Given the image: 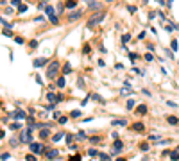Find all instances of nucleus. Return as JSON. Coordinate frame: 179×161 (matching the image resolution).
Masks as SVG:
<instances>
[{
    "mask_svg": "<svg viewBox=\"0 0 179 161\" xmlns=\"http://www.w3.org/2000/svg\"><path fill=\"white\" fill-rule=\"evenodd\" d=\"M59 68H61L59 61H52V63L48 64V68H47V77H48L50 80L56 79V77H58V72H59Z\"/></svg>",
    "mask_w": 179,
    "mask_h": 161,
    "instance_id": "nucleus-1",
    "label": "nucleus"
},
{
    "mask_svg": "<svg viewBox=\"0 0 179 161\" xmlns=\"http://www.w3.org/2000/svg\"><path fill=\"white\" fill-rule=\"evenodd\" d=\"M104 16H106V13H104V11H99L97 15H93V16L90 18V21H88V27H90V29H91V27H95L97 23H100V21H102V18H104Z\"/></svg>",
    "mask_w": 179,
    "mask_h": 161,
    "instance_id": "nucleus-2",
    "label": "nucleus"
},
{
    "mask_svg": "<svg viewBox=\"0 0 179 161\" xmlns=\"http://www.w3.org/2000/svg\"><path fill=\"white\" fill-rule=\"evenodd\" d=\"M31 152H32V154H36V156H38V154H41V152H43L41 143H31Z\"/></svg>",
    "mask_w": 179,
    "mask_h": 161,
    "instance_id": "nucleus-3",
    "label": "nucleus"
},
{
    "mask_svg": "<svg viewBox=\"0 0 179 161\" xmlns=\"http://www.w3.org/2000/svg\"><path fill=\"white\" fill-rule=\"evenodd\" d=\"M20 141H22V143H32V136H31V133L27 131V133L20 134Z\"/></svg>",
    "mask_w": 179,
    "mask_h": 161,
    "instance_id": "nucleus-4",
    "label": "nucleus"
},
{
    "mask_svg": "<svg viewBox=\"0 0 179 161\" xmlns=\"http://www.w3.org/2000/svg\"><path fill=\"white\" fill-rule=\"evenodd\" d=\"M9 117H13V118H16V120H25V113H23L22 109H18V111H15V113H11Z\"/></svg>",
    "mask_w": 179,
    "mask_h": 161,
    "instance_id": "nucleus-5",
    "label": "nucleus"
},
{
    "mask_svg": "<svg viewBox=\"0 0 179 161\" xmlns=\"http://www.w3.org/2000/svg\"><path fill=\"white\" fill-rule=\"evenodd\" d=\"M45 63H48V61L45 59V58H38V59L32 61V64H34V68H40V66H43Z\"/></svg>",
    "mask_w": 179,
    "mask_h": 161,
    "instance_id": "nucleus-6",
    "label": "nucleus"
},
{
    "mask_svg": "<svg viewBox=\"0 0 179 161\" xmlns=\"http://www.w3.org/2000/svg\"><path fill=\"white\" fill-rule=\"evenodd\" d=\"M81 16H82V13H81V11H74V13L68 16V21H75V20H79Z\"/></svg>",
    "mask_w": 179,
    "mask_h": 161,
    "instance_id": "nucleus-7",
    "label": "nucleus"
},
{
    "mask_svg": "<svg viewBox=\"0 0 179 161\" xmlns=\"http://www.w3.org/2000/svg\"><path fill=\"white\" fill-rule=\"evenodd\" d=\"M88 7H90V9H93V11H99L100 4L97 2V0H90V2H88Z\"/></svg>",
    "mask_w": 179,
    "mask_h": 161,
    "instance_id": "nucleus-8",
    "label": "nucleus"
},
{
    "mask_svg": "<svg viewBox=\"0 0 179 161\" xmlns=\"http://www.w3.org/2000/svg\"><path fill=\"white\" fill-rule=\"evenodd\" d=\"M58 156H59V152H58L56 149H54V150H48V152H47V158H48V159H56Z\"/></svg>",
    "mask_w": 179,
    "mask_h": 161,
    "instance_id": "nucleus-9",
    "label": "nucleus"
},
{
    "mask_svg": "<svg viewBox=\"0 0 179 161\" xmlns=\"http://www.w3.org/2000/svg\"><path fill=\"white\" fill-rule=\"evenodd\" d=\"M50 136V131H48V127H43L40 131V138H48Z\"/></svg>",
    "mask_w": 179,
    "mask_h": 161,
    "instance_id": "nucleus-10",
    "label": "nucleus"
},
{
    "mask_svg": "<svg viewBox=\"0 0 179 161\" xmlns=\"http://www.w3.org/2000/svg\"><path fill=\"white\" fill-rule=\"evenodd\" d=\"M122 149H124V143L120 140H115V152H120Z\"/></svg>",
    "mask_w": 179,
    "mask_h": 161,
    "instance_id": "nucleus-11",
    "label": "nucleus"
},
{
    "mask_svg": "<svg viewBox=\"0 0 179 161\" xmlns=\"http://www.w3.org/2000/svg\"><path fill=\"white\" fill-rule=\"evenodd\" d=\"M65 5H66L68 9H74V7L77 5V2H75V0H66V4H65Z\"/></svg>",
    "mask_w": 179,
    "mask_h": 161,
    "instance_id": "nucleus-12",
    "label": "nucleus"
},
{
    "mask_svg": "<svg viewBox=\"0 0 179 161\" xmlns=\"http://www.w3.org/2000/svg\"><path fill=\"white\" fill-rule=\"evenodd\" d=\"M167 120H168V123H170V125H176V123L179 122V118H177V117H168Z\"/></svg>",
    "mask_w": 179,
    "mask_h": 161,
    "instance_id": "nucleus-13",
    "label": "nucleus"
},
{
    "mask_svg": "<svg viewBox=\"0 0 179 161\" xmlns=\"http://www.w3.org/2000/svg\"><path fill=\"white\" fill-rule=\"evenodd\" d=\"M138 113H140V115H145V113H147V106H145V104L138 106Z\"/></svg>",
    "mask_w": 179,
    "mask_h": 161,
    "instance_id": "nucleus-14",
    "label": "nucleus"
},
{
    "mask_svg": "<svg viewBox=\"0 0 179 161\" xmlns=\"http://www.w3.org/2000/svg\"><path fill=\"white\" fill-rule=\"evenodd\" d=\"M113 125H127V120L122 118V120H113Z\"/></svg>",
    "mask_w": 179,
    "mask_h": 161,
    "instance_id": "nucleus-15",
    "label": "nucleus"
},
{
    "mask_svg": "<svg viewBox=\"0 0 179 161\" xmlns=\"http://www.w3.org/2000/svg\"><path fill=\"white\" fill-rule=\"evenodd\" d=\"M45 13H47L48 16H50V15H54V7H52V5H45Z\"/></svg>",
    "mask_w": 179,
    "mask_h": 161,
    "instance_id": "nucleus-16",
    "label": "nucleus"
},
{
    "mask_svg": "<svg viewBox=\"0 0 179 161\" xmlns=\"http://www.w3.org/2000/svg\"><path fill=\"white\" fill-rule=\"evenodd\" d=\"M65 84H66V79H65V77H59V79H58V86H59V88H63Z\"/></svg>",
    "mask_w": 179,
    "mask_h": 161,
    "instance_id": "nucleus-17",
    "label": "nucleus"
},
{
    "mask_svg": "<svg viewBox=\"0 0 179 161\" xmlns=\"http://www.w3.org/2000/svg\"><path fill=\"white\" fill-rule=\"evenodd\" d=\"M170 158H172V161H177L179 159V152H176V150L170 152Z\"/></svg>",
    "mask_w": 179,
    "mask_h": 161,
    "instance_id": "nucleus-18",
    "label": "nucleus"
},
{
    "mask_svg": "<svg viewBox=\"0 0 179 161\" xmlns=\"http://www.w3.org/2000/svg\"><path fill=\"white\" fill-rule=\"evenodd\" d=\"M70 117H74V118H77V117H81V111H79V109H74V111L70 113Z\"/></svg>",
    "mask_w": 179,
    "mask_h": 161,
    "instance_id": "nucleus-19",
    "label": "nucleus"
},
{
    "mask_svg": "<svg viewBox=\"0 0 179 161\" xmlns=\"http://www.w3.org/2000/svg\"><path fill=\"white\" fill-rule=\"evenodd\" d=\"M63 72H65V74H70V72H72V66L66 63V64H65V68H63Z\"/></svg>",
    "mask_w": 179,
    "mask_h": 161,
    "instance_id": "nucleus-20",
    "label": "nucleus"
},
{
    "mask_svg": "<svg viewBox=\"0 0 179 161\" xmlns=\"http://www.w3.org/2000/svg\"><path fill=\"white\" fill-rule=\"evenodd\" d=\"M170 47H172V50H179V48H177V40H172Z\"/></svg>",
    "mask_w": 179,
    "mask_h": 161,
    "instance_id": "nucleus-21",
    "label": "nucleus"
},
{
    "mask_svg": "<svg viewBox=\"0 0 179 161\" xmlns=\"http://www.w3.org/2000/svg\"><path fill=\"white\" fill-rule=\"evenodd\" d=\"M125 107H127V109H133V107H134V100H133V99L127 100V106H125Z\"/></svg>",
    "mask_w": 179,
    "mask_h": 161,
    "instance_id": "nucleus-22",
    "label": "nucleus"
},
{
    "mask_svg": "<svg viewBox=\"0 0 179 161\" xmlns=\"http://www.w3.org/2000/svg\"><path fill=\"white\" fill-rule=\"evenodd\" d=\"M91 99H93V100H99V102H104V99H102L100 95H97V93H95V95H91Z\"/></svg>",
    "mask_w": 179,
    "mask_h": 161,
    "instance_id": "nucleus-23",
    "label": "nucleus"
},
{
    "mask_svg": "<svg viewBox=\"0 0 179 161\" xmlns=\"http://www.w3.org/2000/svg\"><path fill=\"white\" fill-rule=\"evenodd\" d=\"M61 138H63V133H58V134H54V138H52V140H54V141H59Z\"/></svg>",
    "mask_w": 179,
    "mask_h": 161,
    "instance_id": "nucleus-24",
    "label": "nucleus"
},
{
    "mask_svg": "<svg viewBox=\"0 0 179 161\" xmlns=\"http://www.w3.org/2000/svg\"><path fill=\"white\" fill-rule=\"evenodd\" d=\"M15 41H16L18 45H23V43H25V40H23V38H20V36H16V38H15Z\"/></svg>",
    "mask_w": 179,
    "mask_h": 161,
    "instance_id": "nucleus-25",
    "label": "nucleus"
},
{
    "mask_svg": "<svg viewBox=\"0 0 179 161\" xmlns=\"http://www.w3.org/2000/svg\"><path fill=\"white\" fill-rule=\"evenodd\" d=\"M48 18H50V21H52V23H54V25H58V18H56V15H50V16H48Z\"/></svg>",
    "mask_w": 179,
    "mask_h": 161,
    "instance_id": "nucleus-26",
    "label": "nucleus"
},
{
    "mask_svg": "<svg viewBox=\"0 0 179 161\" xmlns=\"http://www.w3.org/2000/svg\"><path fill=\"white\" fill-rule=\"evenodd\" d=\"M129 40H131V34H124V36H122V41H124V43H127Z\"/></svg>",
    "mask_w": 179,
    "mask_h": 161,
    "instance_id": "nucleus-27",
    "label": "nucleus"
},
{
    "mask_svg": "<svg viewBox=\"0 0 179 161\" xmlns=\"http://www.w3.org/2000/svg\"><path fill=\"white\" fill-rule=\"evenodd\" d=\"M145 59L147 61H154V56H152L151 52H147V54H145Z\"/></svg>",
    "mask_w": 179,
    "mask_h": 161,
    "instance_id": "nucleus-28",
    "label": "nucleus"
},
{
    "mask_svg": "<svg viewBox=\"0 0 179 161\" xmlns=\"http://www.w3.org/2000/svg\"><path fill=\"white\" fill-rule=\"evenodd\" d=\"M25 159H27V161H36V158H34V154H27V156H25Z\"/></svg>",
    "mask_w": 179,
    "mask_h": 161,
    "instance_id": "nucleus-29",
    "label": "nucleus"
},
{
    "mask_svg": "<svg viewBox=\"0 0 179 161\" xmlns=\"http://www.w3.org/2000/svg\"><path fill=\"white\" fill-rule=\"evenodd\" d=\"M4 36H7V38H11V36H13V32H11L9 29H4Z\"/></svg>",
    "mask_w": 179,
    "mask_h": 161,
    "instance_id": "nucleus-30",
    "label": "nucleus"
},
{
    "mask_svg": "<svg viewBox=\"0 0 179 161\" xmlns=\"http://www.w3.org/2000/svg\"><path fill=\"white\" fill-rule=\"evenodd\" d=\"M29 47H31V48H36V47H38V41H36V40H32L31 43H29Z\"/></svg>",
    "mask_w": 179,
    "mask_h": 161,
    "instance_id": "nucleus-31",
    "label": "nucleus"
},
{
    "mask_svg": "<svg viewBox=\"0 0 179 161\" xmlns=\"http://www.w3.org/2000/svg\"><path fill=\"white\" fill-rule=\"evenodd\" d=\"M18 11H20V13H25V11H27V5H25V4H22L20 7H18Z\"/></svg>",
    "mask_w": 179,
    "mask_h": 161,
    "instance_id": "nucleus-32",
    "label": "nucleus"
},
{
    "mask_svg": "<svg viewBox=\"0 0 179 161\" xmlns=\"http://www.w3.org/2000/svg\"><path fill=\"white\" fill-rule=\"evenodd\" d=\"M134 129L136 131H143V123H134Z\"/></svg>",
    "mask_w": 179,
    "mask_h": 161,
    "instance_id": "nucleus-33",
    "label": "nucleus"
},
{
    "mask_svg": "<svg viewBox=\"0 0 179 161\" xmlns=\"http://www.w3.org/2000/svg\"><path fill=\"white\" fill-rule=\"evenodd\" d=\"M11 129H13V131H16V129H20V123H18V122H16V123H11Z\"/></svg>",
    "mask_w": 179,
    "mask_h": 161,
    "instance_id": "nucleus-34",
    "label": "nucleus"
},
{
    "mask_svg": "<svg viewBox=\"0 0 179 161\" xmlns=\"http://www.w3.org/2000/svg\"><path fill=\"white\" fill-rule=\"evenodd\" d=\"M88 154H90V156H97V154H99V152H97V150H95V149H90V150H88Z\"/></svg>",
    "mask_w": 179,
    "mask_h": 161,
    "instance_id": "nucleus-35",
    "label": "nucleus"
},
{
    "mask_svg": "<svg viewBox=\"0 0 179 161\" xmlns=\"http://www.w3.org/2000/svg\"><path fill=\"white\" fill-rule=\"evenodd\" d=\"M84 138H86V136H84V133L81 131L79 134H77V140H79V141H82V140H84Z\"/></svg>",
    "mask_w": 179,
    "mask_h": 161,
    "instance_id": "nucleus-36",
    "label": "nucleus"
},
{
    "mask_svg": "<svg viewBox=\"0 0 179 161\" xmlns=\"http://www.w3.org/2000/svg\"><path fill=\"white\" fill-rule=\"evenodd\" d=\"M167 106H170V107H177V104L172 102V100H167Z\"/></svg>",
    "mask_w": 179,
    "mask_h": 161,
    "instance_id": "nucleus-37",
    "label": "nucleus"
},
{
    "mask_svg": "<svg viewBox=\"0 0 179 161\" xmlns=\"http://www.w3.org/2000/svg\"><path fill=\"white\" fill-rule=\"evenodd\" d=\"M100 159L102 161H109V156H108V154H100Z\"/></svg>",
    "mask_w": 179,
    "mask_h": 161,
    "instance_id": "nucleus-38",
    "label": "nucleus"
},
{
    "mask_svg": "<svg viewBox=\"0 0 179 161\" xmlns=\"http://www.w3.org/2000/svg\"><path fill=\"white\" fill-rule=\"evenodd\" d=\"M127 11H129V13H136V7H134V5H129Z\"/></svg>",
    "mask_w": 179,
    "mask_h": 161,
    "instance_id": "nucleus-39",
    "label": "nucleus"
},
{
    "mask_svg": "<svg viewBox=\"0 0 179 161\" xmlns=\"http://www.w3.org/2000/svg\"><path fill=\"white\" fill-rule=\"evenodd\" d=\"M11 4H13V5H18V7L22 5V2H20V0H11Z\"/></svg>",
    "mask_w": 179,
    "mask_h": 161,
    "instance_id": "nucleus-40",
    "label": "nucleus"
},
{
    "mask_svg": "<svg viewBox=\"0 0 179 161\" xmlns=\"http://www.w3.org/2000/svg\"><path fill=\"white\" fill-rule=\"evenodd\" d=\"M66 122H68L66 117H59V123H66Z\"/></svg>",
    "mask_w": 179,
    "mask_h": 161,
    "instance_id": "nucleus-41",
    "label": "nucleus"
},
{
    "mask_svg": "<svg viewBox=\"0 0 179 161\" xmlns=\"http://www.w3.org/2000/svg\"><path fill=\"white\" fill-rule=\"evenodd\" d=\"M18 141H20V140H16V138H13V140H11V145H13V147H16V145H18Z\"/></svg>",
    "mask_w": 179,
    "mask_h": 161,
    "instance_id": "nucleus-42",
    "label": "nucleus"
},
{
    "mask_svg": "<svg viewBox=\"0 0 179 161\" xmlns=\"http://www.w3.org/2000/svg\"><path fill=\"white\" fill-rule=\"evenodd\" d=\"M7 159H9V154L4 152V154H2V161H7Z\"/></svg>",
    "mask_w": 179,
    "mask_h": 161,
    "instance_id": "nucleus-43",
    "label": "nucleus"
},
{
    "mask_svg": "<svg viewBox=\"0 0 179 161\" xmlns=\"http://www.w3.org/2000/svg\"><path fill=\"white\" fill-rule=\"evenodd\" d=\"M68 161H81V156H74V158H70Z\"/></svg>",
    "mask_w": 179,
    "mask_h": 161,
    "instance_id": "nucleus-44",
    "label": "nucleus"
},
{
    "mask_svg": "<svg viewBox=\"0 0 179 161\" xmlns=\"http://www.w3.org/2000/svg\"><path fill=\"white\" fill-rule=\"evenodd\" d=\"M141 150H149V145L147 143H141Z\"/></svg>",
    "mask_w": 179,
    "mask_h": 161,
    "instance_id": "nucleus-45",
    "label": "nucleus"
},
{
    "mask_svg": "<svg viewBox=\"0 0 179 161\" xmlns=\"http://www.w3.org/2000/svg\"><path fill=\"white\" fill-rule=\"evenodd\" d=\"M117 161H125V159H122V158H118V159H117Z\"/></svg>",
    "mask_w": 179,
    "mask_h": 161,
    "instance_id": "nucleus-46",
    "label": "nucleus"
},
{
    "mask_svg": "<svg viewBox=\"0 0 179 161\" xmlns=\"http://www.w3.org/2000/svg\"><path fill=\"white\" fill-rule=\"evenodd\" d=\"M108 2H111V0H108Z\"/></svg>",
    "mask_w": 179,
    "mask_h": 161,
    "instance_id": "nucleus-47",
    "label": "nucleus"
},
{
    "mask_svg": "<svg viewBox=\"0 0 179 161\" xmlns=\"http://www.w3.org/2000/svg\"><path fill=\"white\" fill-rule=\"evenodd\" d=\"M177 149H179V147H177Z\"/></svg>",
    "mask_w": 179,
    "mask_h": 161,
    "instance_id": "nucleus-48",
    "label": "nucleus"
}]
</instances>
